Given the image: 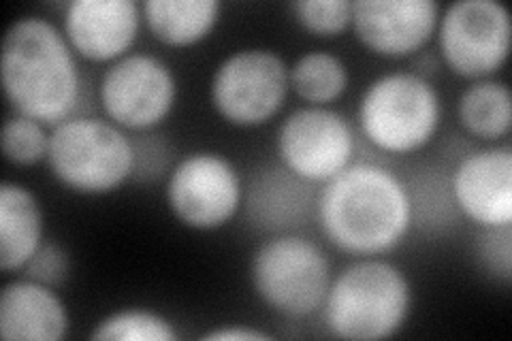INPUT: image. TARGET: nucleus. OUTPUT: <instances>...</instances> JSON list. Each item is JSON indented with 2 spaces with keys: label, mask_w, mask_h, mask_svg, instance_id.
I'll return each instance as SVG.
<instances>
[{
  "label": "nucleus",
  "mask_w": 512,
  "mask_h": 341,
  "mask_svg": "<svg viewBox=\"0 0 512 341\" xmlns=\"http://www.w3.org/2000/svg\"><path fill=\"white\" fill-rule=\"evenodd\" d=\"M459 122L483 141H498L512 128V96L504 81L476 79L459 96Z\"/></svg>",
  "instance_id": "6ab92c4d"
},
{
  "label": "nucleus",
  "mask_w": 512,
  "mask_h": 341,
  "mask_svg": "<svg viewBox=\"0 0 512 341\" xmlns=\"http://www.w3.org/2000/svg\"><path fill=\"white\" fill-rule=\"evenodd\" d=\"M440 22L434 0H359L352 3V28L372 54L406 58L425 47Z\"/></svg>",
  "instance_id": "f8f14e48"
},
{
  "label": "nucleus",
  "mask_w": 512,
  "mask_h": 341,
  "mask_svg": "<svg viewBox=\"0 0 512 341\" xmlns=\"http://www.w3.org/2000/svg\"><path fill=\"white\" fill-rule=\"evenodd\" d=\"M510 13L495 0H459L448 5L438 22L444 62L455 75L489 79L510 54Z\"/></svg>",
  "instance_id": "6e6552de"
},
{
  "label": "nucleus",
  "mask_w": 512,
  "mask_h": 341,
  "mask_svg": "<svg viewBox=\"0 0 512 341\" xmlns=\"http://www.w3.org/2000/svg\"><path fill=\"white\" fill-rule=\"evenodd\" d=\"M99 96L107 118L116 126L146 133L171 113L178 81L160 58L128 54L105 71Z\"/></svg>",
  "instance_id": "1a4fd4ad"
},
{
  "label": "nucleus",
  "mask_w": 512,
  "mask_h": 341,
  "mask_svg": "<svg viewBox=\"0 0 512 341\" xmlns=\"http://www.w3.org/2000/svg\"><path fill=\"white\" fill-rule=\"evenodd\" d=\"M280 165L308 184H325L352 165L355 133L342 113L327 107H303L278 131Z\"/></svg>",
  "instance_id": "9b49d317"
},
{
  "label": "nucleus",
  "mask_w": 512,
  "mask_h": 341,
  "mask_svg": "<svg viewBox=\"0 0 512 341\" xmlns=\"http://www.w3.org/2000/svg\"><path fill=\"white\" fill-rule=\"evenodd\" d=\"M242 199V180L220 154H190L169 173L167 205L188 229L216 231L229 224Z\"/></svg>",
  "instance_id": "9d476101"
},
{
  "label": "nucleus",
  "mask_w": 512,
  "mask_h": 341,
  "mask_svg": "<svg viewBox=\"0 0 512 341\" xmlns=\"http://www.w3.org/2000/svg\"><path fill=\"white\" fill-rule=\"evenodd\" d=\"M320 231L346 254L376 256L404 241L412 226L408 186L391 171L357 162L316 194Z\"/></svg>",
  "instance_id": "f257e3e1"
},
{
  "label": "nucleus",
  "mask_w": 512,
  "mask_h": 341,
  "mask_svg": "<svg viewBox=\"0 0 512 341\" xmlns=\"http://www.w3.org/2000/svg\"><path fill=\"white\" fill-rule=\"evenodd\" d=\"M455 205L480 229L512 222V148L495 145L472 152L455 167L451 180Z\"/></svg>",
  "instance_id": "ddd939ff"
},
{
  "label": "nucleus",
  "mask_w": 512,
  "mask_h": 341,
  "mask_svg": "<svg viewBox=\"0 0 512 341\" xmlns=\"http://www.w3.org/2000/svg\"><path fill=\"white\" fill-rule=\"evenodd\" d=\"M67 331V307L52 286L26 278L3 288L0 337L5 341H60Z\"/></svg>",
  "instance_id": "2eb2a0df"
},
{
  "label": "nucleus",
  "mask_w": 512,
  "mask_h": 341,
  "mask_svg": "<svg viewBox=\"0 0 512 341\" xmlns=\"http://www.w3.org/2000/svg\"><path fill=\"white\" fill-rule=\"evenodd\" d=\"M141 15L160 43L190 47L214 30L220 5L216 0H146Z\"/></svg>",
  "instance_id": "a211bd4d"
},
{
  "label": "nucleus",
  "mask_w": 512,
  "mask_h": 341,
  "mask_svg": "<svg viewBox=\"0 0 512 341\" xmlns=\"http://www.w3.org/2000/svg\"><path fill=\"white\" fill-rule=\"evenodd\" d=\"M47 162L67 190L101 197L131 180L135 148L114 122L73 116L54 126Z\"/></svg>",
  "instance_id": "20e7f679"
},
{
  "label": "nucleus",
  "mask_w": 512,
  "mask_h": 341,
  "mask_svg": "<svg viewBox=\"0 0 512 341\" xmlns=\"http://www.w3.org/2000/svg\"><path fill=\"white\" fill-rule=\"evenodd\" d=\"M203 339L207 341H269L271 335L256 331V329H244V327H227V329H216L212 333H205Z\"/></svg>",
  "instance_id": "bb28decb"
},
{
  "label": "nucleus",
  "mask_w": 512,
  "mask_h": 341,
  "mask_svg": "<svg viewBox=\"0 0 512 341\" xmlns=\"http://www.w3.org/2000/svg\"><path fill=\"white\" fill-rule=\"evenodd\" d=\"M250 280L269 310L286 318H308L325 305L331 265L314 241L278 235L263 241L252 254Z\"/></svg>",
  "instance_id": "423d86ee"
},
{
  "label": "nucleus",
  "mask_w": 512,
  "mask_h": 341,
  "mask_svg": "<svg viewBox=\"0 0 512 341\" xmlns=\"http://www.w3.org/2000/svg\"><path fill=\"white\" fill-rule=\"evenodd\" d=\"M291 88L299 99L314 107H325L346 92V64L329 52L303 54L291 69Z\"/></svg>",
  "instance_id": "aec40b11"
},
{
  "label": "nucleus",
  "mask_w": 512,
  "mask_h": 341,
  "mask_svg": "<svg viewBox=\"0 0 512 341\" xmlns=\"http://www.w3.org/2000/svg\"><path fill=\"white\" fill-rule=\"evenodd\" d=\"M26 278L35 280L45 286H60L67 282L71 263H69V254L64 252L58 243H45L32 254L30 261L24 265Z\"/></svg>",
  "instance_id": "393cba45"
},
{
  "label": "nucleus",
  "mask_w": 512,
  "mask_h": 341,
  "mask_svg": "<svg viewBox=\"0 0 512 341\" xmlns=\"http://www.w3.org/2000/svg\"><path fill=\"white\" fill-rule=\"evenodd\" d=\"M3 90L20 116L41 124L73 118L82 75L64 32L45 18L15 20L3 41Z\"/></svg>",
  "instance_id": "f03ea898"
},
{
  "label": "nucleus",
  "mask_w": 512,
  "mask_h": 341,
  "mask_svg": "<svg viewBox=\"0 0 512 341\" xmlns=\"http://www.w3.org/2000/svg\"><path fill=\"white\" fill-rule=\"evenodd\" d=\"M480 261L487 265L491 273L506 284H510L512 271V243H510V224L495 226V229H483V239L478 246Z\"/></svg>",
  "instance_id": "a878e982"
},
{
  "label": "nucleus",
  "mask_w": 512,
  "mask_h": 341,
  "mask_svg": "<svg viewBox=\"0 0 512 341\" xmlns=\"http://www.w3.org/2000/svg\"><path fill=\"white\" fill-rule=\"evenodd\" d=\"M440 118V96L421 73H387L374 79L359 105L365 139L399 156L419 152L434 141Z\"/></svg>",
  "instance_id": "39448f33"
},
{
  "label": "nucleus",
  "mask_w": 512,
  "mask_h": 341,
  "mask_svg": "<svg viewBox=\"0 0 512 341\" xmlns=\"http://www.w3.org/2000/svg\"><path fill=\"white\" fill-rule=\"evenodd\" d=\"M94 341H178L173 324L150 310H120L96 324Z\"/></svg>",
  "instance_id": "412c9836"
},
{
  "label": "nucleus",
  "mask_w": 512,
  "mask_h": 341,
  "mask_svg": "<svg viewBox=\"0 0 512 341\" xmlns=\"http://www.w3.org/2000/svg\"><path fill=\"white\" fill-rule=\"evenodd\" d=\"M135 171L133 177L141 184L158 182L173 171V148L158 135H143L133 139Z\"/></svg>",
  "instance_id": "b1692460"
},
{
  "label": "nucleus",
  "mask_w": 512,
  "mask_h": 341,
  "mask_svg": "<svg viewBox=\"0 0 512 341\" xmlns=\"http://www.w3.org/2000/svg\"><path fill=\"white\" fill-rule=\"evenodd\" d=\"M3 154L15 167H32L50 154V135L41 122L20 116L7 118L3 126Z\"/></svg>",
  "instance_id": "4be33fe9"
},
{
  "label": "nucleus",
  "mask_w": 512,
  "mask_h": 341,
  "mask_svg": "<svg viewBox=\"0 0 512 341\" xmlns=\"http://www.w3.org/2000/svg\"><path fill=\"white\" fill-rule=\"evenodd\" d=\"M323 307L335 337L387 339L404 327L412 307V288L402 269L370 258L352 263L331 280Z\"/></svg>",
  "instance_id": "7ed1b4c3"
},
{
  "label": "nucleus",
  "mask_w": 512,
  "mask_h": 341,
  "mask_svg": "<svg viewBox=\"0 0 512 341\" xmlns=\"http://www.w3.org/2000/svg\"><path fill=\"white\" fill-rule=\"evenodd\" d=\"M293 13L297 24L314 37H338L352 26L350 0H299Z\"/></svg>",
  "instance_id": "5701e85b"
},
{
  "label": "nucleus",
  "mask_w": 512,
  "mask_h": 341,
  "mask_svg": "<svg viewBox=\"0 0 512 341\" xmlns=\"http://www.w3.org/2000/svg\"><path fill=\"white\" fill-rule=\"evenodd\" d=\"M141 18L133 0H75L64 11L62 32L86 60L116 62L133 47Z\"/></svg>",
  "instance_id": "4468645a"
},
{
  "label": "nucleus",
  "mask_w": 512,
  "mask_h": 341,
  "mask_svg": "<svg viewBox=\"0 0 512 341\" xmlns=\"http://www.w3.org/2000/svg\"><path fill=\"white\" fill-rule=\"evenodd\" d=\"M43 246L39 199L22 184L0 186V269L18 271Z\"/></svg>",
  "instance_id": "f3484780"
},
{
  "label": "nucleus",
  "mask_w": 512,
  "mask_h": 341,
  "mask_svg": "<svg viewBox=\"0 0 512 341\" xmlns=\"http://www.w3.org/2000/svg\"><path fill=\"white\" fill-rule=\"evenodd\" d=\"M312 205L316 201L310 184L284 165L267 167L254 175L246 199L248 220L267 233L297 229L310 216Z\"/></svg>",
  "instance_id": "dca6fc26"
},
{
  "label": "nucleus",
  "mask_w": 512,
  "mask_h": 341,
  "mask_svg": "<svg viewBox=\"0 0 512 341\" xmlns=\"http://www.w3.org/2000/svg\"><path fill=\"white\" fill-rule=\"evenodd\" d=\"M291 90V69L271 50L250 47L224 58L212 77V105L218 116L239 128L267 124Z\"/></svg>",
  "instance_id": "0eeeda50"
}]
</instances>
